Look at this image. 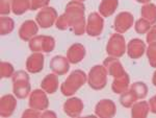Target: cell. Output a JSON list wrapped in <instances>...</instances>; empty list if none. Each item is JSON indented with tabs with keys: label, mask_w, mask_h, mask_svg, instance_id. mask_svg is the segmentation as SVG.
Wrapping results in <instances>:
<instances>
[{
	"label": "cell",
	"mask_w": 156,
	"mask_h": 118,
	"mask_svg": "<svg viewBox=\"0 0 156 118\" xmlns=\"http://www.w3.org/2000/svg\"><path fill=\"white\" fill-rule=\"evenodd\" d=\"M85 6L82 2L73 1L69 2L66 6V11L55 22L56 27L60 31L71 29L76 36H81L85 31V19H84Z\"/></svg>",
	"instance_id": "1"
},
{
	"label": "cell",
	"mask_w": 156,
	"mask_h": 118,
	"mask_svg": "<svg viewBox=\"0 0 156 118\" xmlns=\"http://www.w3.org/2000/svg\"><path fill=\"white\" fill-rule=\"evenodd\" d=\"M87 81V76L82 70H74L60 86V91L65 96H71L76 93Z\"/></svg>",
	"instance_id": "2"
},
{
	"label": "cell",
	"mask_w": 156,
	"mask_h": 118,
	"mask_svg": "<svg viewBox=\"0 0 156 118\" xmlns=\"http://www.w3.org/2000/svg\"><path fill=\"white\" fill-rule=\"evenodd\" d=\"M12 92L19 99H24L30 93V79L27 72L23 70L16 71L12 76Z\"/></svg>",
	"instance_id": "3"
},
{
	"label": "cell",
	"mask_w": 156,
	"mask_h": 118,
	"mask_svg": "<svg viewBox=\"0 0 156 118\" xmlns=\"http://www.w3.org/2000/svg\"><path fill=\"white\" fill-rule=\"evenodd\" d=\"M107 69L104 65H96L90 70L87 83L94 90H102L107 83Z\"/></svg>",
	"instance_id": "4"
},
{
	"label": "cell",
	"mask_w": 156,
	"mask_h": 118,
	"mask_svg": "<svg viewBox=\"0 0 156 118\" xmlns=\"http://www.w3.org/2000/svg\"><path fill=\"white\" fill-rule=\"evenodd\" d=\"M28 46L34 52H49L53 51L55 47L54 38L50 36H36L29 40Z\"/></svg>",
	"instance_id": "5"
},
{
	"label": "cell",
	"mask_w": 156,
	"mask_h": 118,
	"mask_svg": "<svg viewBox=\"0 0 156 118\" xmlns=\"http://www.w3.org/2000/svg\"><path fill=\"white\" fill-rule=\"evenodd\" d=\"M106 52L109 57H121L126 52L125 38L121 34H115L109 38L106 45Z\"/></svg>",
	"instance_id": "6"
},
{
	"label": "cell",
	"mask_w": 156,
	"mask_h": 118,
	"mask_svg": "<svg viewBox=\"0 0 156 118\" xmlns=\"http://www.w3.org/2000/svg\"><path fill=\"white\" fill-rule=\"evenodd\" d=\"M57 12L53 7L46 6L37 13L36 20L40 27L42 28H49L53 25L57 20Z\"/></svg>",
	"instance_id": "7"
},
{
	"label": "cell",
	"mask_w": 156,
	"mask_h": 118,
	"mask_svg": "<svg viewBox=\"0 0 156 118\" xmlns=\"http://www.w3.org/2000/svg\"><path fill=\"white\" fill-rule=\"evenodd\" d=\"M29 107L37 111H45L49 107V100L47 94L44 90L36 89L30 93L29 96Z\"/></svg>",
	"instance_id": "8"
},
{
	"label": "cell",
	"mask_w": 156,
	"mask_h": 118,
	"mask_svg": "<svg viewBox=\"0 0 156 118\" xmlns=\"http://www.w3.org/2000/svg\"><path fill=\"white\" fill-rule=\"evenodd\" d=\"M103 25H104V20L101 15L96 12H93L89 15L85 31L90 37H98L101 35L103 31Z\"/></svg>",
	"instance_id": "9"
},
{
	"label": "cell",
	"mask_w": 156,
	"mask_h": 118,
	"mask_svg": "<svg viewBox=\"0 0 156 118\" xmlns=\"http://www.w3.org/2000/svg\"><path fill=\"white\" fill-rule=\"evenodd\" d=\"M134 18L129 12H122L117 15L114 22V28L118 34H124L133 25Z\"/></svg>",
	"instance_id": "10"
},
{
	"label": "cell",
	"mask_w": 156,
	"mask_h": 118,
	"mask_svg": "<svg viewBox=\"0 0 156 118\" xmlns=\"http://www.w3.org/2000/svg\"><path fill=\"white\" fill-rule=\"evenodd\" d=\"M95 113L97 116L101 118H110L114 117L117 113V107L115 102L110 99H101L96 105Z\"/></svg>",
	"instance_id": "11"
},
{
	"label": "cell",
	"mask_w": 156,
	"mask_h": 118,
	"mask_svg": "<svg viewBox=\"0 0 156 118\" xmlns=\"http://www.w3.org/2000/svg\"><path fill=\"white\" fill-rule=\"evenodd\" d=\"M70 64L68 57L62 56H55L50 61V69L56 75H65L69 71Z\"/></svg>",
	"instance_id": "12"
},
{
	"label": "cell",
	"mask_w": 156,
	"mask_h": 118,
	"mask_svg": "<svg viewBox=\"0 0 156 118\" xmlns=\"http://www.w3.org/2000/svg\"><path fill=\"white\" fill-rule=\"evenodd\" d=\"M44 68V56L41 52H34L27 57L26 69L29 73H39Z\"/></svg>",
	"instance_id": "13"
},
{
	"label": "cell",
	"mask_w": 156,
	"mask_h": 118,
	"mask_svg": "<svg viewBox=\"0 0 156 118\" xmlns=\"http://www.w3.org/2000/svg\"><path fill=\"white\" fill-rule=\"evenodd\" d=\"M17 99L14 95L7 94L1 97L0 100V115L2 117H9L16 110Z\"/></svg>",
	"instance_id": "14"
},
{
	"label": "cell",
	"mask_w": 156,
	"mask_h": 118,
	"mask_svg": "<svg viewBox=\"0 0 156 118\" xmlns=\"http://www.w3.org/2000/svg\"><path fill=\"white\" fill-rule=\"evenodd\" d=\"M64 111L70 117H78L83 111V102L78 97L69 98L64 105Z\"/></svg>",
	"instance_id": "15"
},
{
	"label": "cell",
	"mask_w": 156,
	"mask_h": 118,
	"mask_svg": "<svg viewBox=\"0 0 156 118\" xmlns=\"http://www.w3.org/2000/svg\"><path fill=\"white\" fill-rule=\"evenodd\" d=\"M39 31V26L32 20H26L19 28V37L23 41H29Z\"/></svg>",
	"instance_id": "16"
},
{
	"label": "cell",
	"mask_w": 156,
	"mask_h": 118,
	"mask_svg": "<svg viewBox=\"0 0 156 118\" xmlns=\"http://www.w3.org/2000/svg\"><path fill=\"white\" fill-rule=\"evenodd\" d=\"M146 51V44L143 40L132 39L127 45V53L128 57L133 60L140 59Z\"/></svg>",
	"instance_id": "17"
},
{
	"label": "cell",
	"mask_w": 156,
	"mask_h": 118,
	"mask_svg": "<svg viewBox=\"0 0 156 118\" xmlns=\"http://www.w3.org/2000/svg\"><path fill=\"white\" fill-rule=\"evenodd\" d=\"M85 57V48L82 44L75 43L67 51V57L71 64H78Z\"/></svg>",
	"instance_id": "18"
},
{
	"label": "cell",
	"mask_w": 156,
	"mask_h": 118,
	"mask_svg": "<svg viewBox=\"0 0 156 118\" xmlns=\"http://www.w3.org/2000/svg\"><path fill=\"white\" fill-rule=\"evenodd\" d=\"M103 65H104L105 68L107 69L108 74L114 76V79L115 77L120 76L121 74L125 73L124 67H123V65L121 64V62L119 60H117V57H107V59L104 60Z\"/></svg>",
	"instance_id": "19"
},
{
	"label": "cell",
	"mask_w": 156,
	"mask_h": 118,
	"mask_svg": "<svg viewBox=\"0 0 156 118\" xmlns=\"http://www.w3.org/2000/svg\"><path fill=\"white\" fill-rule=\"evenodd\" d=\"M41 87L46 93L48 94L55 93L57 88H58V77H57V75L55 73L46 75L41 83Z\"/></svg>",
	"instance_id": "20"
},
{
	"label": "cell",
	"mask_w": 156,
	"mask_h": 118,
	"mask_svg": "<svg viewBox=\"0 0 156 118\" xmlns=\"http://www.w3.org/2000/svg\"><path fill=\"white\" fill-rule=\"evenodd\" d=\"M129 75H128L126 72L123 74H121L120 76L115 77L114 82H112V89L115 93L117 94H122L124 93L125 91L128 90V87H129Z\"/></svg>",
	"instance_id": "21"
},
{
	"label": "cell",
	"mask_w": 156,
	"mask_h": 118,
	"mask_svg": "<svg viewBox=\"0 0 156 118\" xmlns=\"http://www.w3.org/2000/svg\"><path fill=\"white\" fill-rule=\"evenodd\" d=\"M119 6V0H101L99 4V14L102 17H110Z\"/></svg>",
	"instance_id": "22"
},
{
	"label": "cell",
	"mask_w": 156,
	"mask_h": 118,
	"mask_svg": "<svg viewBox=\"0 0 156 118\" xmlns=\"http://www.w3.org/2000/svg\"><path fill=\"white\" fill-rule=\"evenodd\" d=\"M150 111V105L148 101H138L132 106L131 116L133 118H145Z\"/></svg>",
	"instance_id": "23"
},
{
	"label": "cell",
	"mask_w": 156,
	"mask_h": 118,
	"mask_svg": "<svg viewBox=\"0 0 156 118\" xmlns=\"http://www.w3.org/2000/svg\"><path fill=\"white\" fill-rule=\"evenodd\" d=\"M142 18L147 20L149 23L155 24L156 23V6L153 3H146L142 7Z\"/></svg>",
	"instance_id": "24"
},
{
	"label": "cell",
	"mask_w": 156,
	"mask_h": 118,
	"mask_svg": "<svg viewBox=\"0 0 156 118\" xmlns=\"http://www.w3.org/2000/svg\"><path fill=\"white\" fill-rule=\"evenodd\" d=\"M30 9L29 0H12V12L15 15H22Z\"/></svg>",
	"instance_id": "25"
},
{
	"label": "cell",
	"mask_w": 156,
	"mask_h": 118,
	"mask_svg": "<svg viewBox=\"0 0 156 118\" xmlns=\"http://www.w3.org/2000/svg\"><path fill=\"white\" fill-rule=\"evenodd\" d=\"M15 27L14 20L9 17L2 16L0 18V34L1 36H5V35L11 34Z\"/></svg>",
	"instance_id": "26"
},
{
	"label": "cell",
	"mask_w": 156,
	"mask_h": 118,
	"mask_svg": "<svg viewBox=\"0 0 156 118\" xmlns=\"http://www.w3.org/2000/svg\"><path fill=\"white\" fill-rule=\"evenodd\" d=\"M130 90L134 93L135 96L137 97V99L145 98L148 94V87H147V85L143 82L133 83L131 85V87H130Z\"/></svg>",
	"instance_id": "27"
},
{
	"label": "cell",
	"mask_w": 156,
	"mask_h": 118,
	"mask_svg": "<svg viewBox=\"0 0 156 118\" xmlns=\"http://www.w3.org/2000/svg\"><path fill=\"white\" fill-rule=\"evenodd\" d=\"M136 100L137 97L135 96L131 90H127L120 96V104L125 108H131V106L135 104Z\"/></svg>",
	"instance_id": "28"
},
{
	"label": "cell",
	"mask_w": 156,
	"mask_h": 118,
	"mask_svg": "<svg viewBox=\"0 0 156 118\" xmlns=\"http://www.w3.org/2000/svg\"><path fill=\"white\" fill-rule=\"evenodd\" d=\"M14 73H15V70L11 63H7V62L0 63V77L1 79L12 77Z\"/></svg>",
	"instance_id": "29"
},
{
	"label": "cell",
	"mask_w": 156,
	"mask_h": 118,
	"mask_svg": "<svg viewBox=\"0 0 156 118\" xmlns=\"http://www.w3.org/2000/svg\"><path fill=\"white\" fill-rule=\"evenodd\" d=\"M150 28H151V24L147 21V20L140 18V19H138L136 22H135L134 29H135V31H136L137 34L145 35V34H147L148 31H149Z\"/></svg>",
	"instance_id": "30"
},
{
	"label": "cell",
	"mask_w": 156,
	"mask_h": 118,
	"mask_svg": "<svg viewBox=\"0 0 156 118\" xmlns=\"http://www.w3.org/2000/svg\"><path fill=\"white\" fill-rule=\"evenodd\" d=\"M147 57L149 60V64L153 68H156V43L149 44L147 48Z\"/></svg>",
	"instance_id": "31"
},
{
	"label": "cell",
	"mask_w": 156,
	"mask_h": 118,
	"mask_svg": "<svg viewBox=\"0 0 156 118\" xmlns=\"http://www.w3.org/2000/svg\"><path fill=\"white\" fill-rule=\"evenodd\" d=\"M30 1V9L36 11L37 9H43L46 7L49 4L50 0H29Z\"/></svg>",
	"instance_id": "32"
},
{
	"label": "cell",
	"mask_w": 156,
	"mask_h": 118,
	"mask_svg": "<svg viewBox=\"0 0 156 118\" xmlns=\"http://www.w3.org/2000/svg\"><path fill=\"white\" fill-rule=\"evenodd\" d=\"M11 13V6L9 0H0V14L2 16H6Z\"/></svg>",
	"instance_id": "33"
},
{
	"label": "cell",
	"mask_w": 156,
	"mask_h": 118,
	"mask_svg": "<svg viewBox=\"0 0 156 118\" xmlns=\"http://www.w3.org/2000/svg\"><path fill=\"white\" fill-rule=\"evenodd\" d=\"M147 42L149 44L156 43V24L153 25L152 27L147 32Z\"/></svg>",
	"instance_id": "34"
},
{
	"label": "cell",
	"mask_w": 156,
	"mask_h": 118,
	"mask_svg": "<svg viewBox=\"0 0 156 118\" xmlns=\"http://www.w3.org/2000/svg\"><path fill=\"white\" fill-rule=\"evenodd\" d=\"M22 117H42V113L34 109H28L22 114Z\"/></svg>",
	"instance_id": "35"
},
{
	"label": "cell",
	"mask_w": 156,
	"mask_h": 118,
	"mask_svg": "<svg viewBox=\"0 0 156 118\" xmlns=\"http://www.w3.org/2000/svg\"><path fill=\"white\" fill-rule=\"evenodd\" d=\"M149 105H150V111L156 114V95L149 100Z\"/></svg>",
	"instance_id": "36"
},
{
	"label": "cell",
	"mask_w": 156,
	"mask_h": 118,
	"mask_svg": "<svg viewBox=\"0 0 156 118\" xmlns=\"http://www.w3.org/2000/svg\"><path fill=\"white\" fill-rule=\"evenodd\" d=\"M42 117H56V114L52 111H48V110H45L42 113Z\"/></svg>",
	"instance_id": "37"
},
{
	"label": "cell",
	"mask_w": 156,
	"mask_h": 118,
	"mask_svg": "<svg viewBox=\"0 0 156 118\" xmlns=\"http://www.w3.org/2000/svg\"><path fill=\"white\" fill-rule=\"evenodd\" d=\"M152 83H153V85L156 87V71L153 73V77H152Z\"/></svg>",
	"instance_id": "38"
},
{
	"label": "cell",
	"mask_w": 156,
	"mask_h": 118,
	"mask_svg": "<svg viewBox=\"0 0 156 118\" xmlns=\"http://www.w3.org/2000/svg\"><path fill=\"white\" fill-rule=\"evenodd\" d=\"M138 3H149L151 0H136Z\"/></svg>",
	"instance_id": "39"
},
{
	"label": "cell",
	"mask_w": 156,
	"mask_h": 118,
	"mask_svg": "<svg viewBox=\"0 0 156 118\" xmlns=\"http://www.w3.org/2000/svg\"><path fill=\"white\" fill-rule=\"evenodd\" d=\"M76 1H80V2H83V1H85V0H76Z\"/></svg>",
	"instance_id": "40"
},
{
	"label": "cell",
	"mask_w": 156,
	"mask_h": 118,
	"mask_svg": "<svg viewBox=\"0 0 156 118\" xmlns=\"http://www.w3.org/2000/svg\"><path fill=\"white\" fill-rule=\"evenodd\" d=\"M9 1H12V0H9Z\"/></svg>",
	"instance_id": "41"
}]
</instances>
